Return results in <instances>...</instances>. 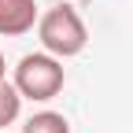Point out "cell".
<instances>
[{
	"label": "cell",
	"instance_id": "cell-1",
	"mask_svg": "<svg viewBox=\"0 0 133 133\" xmlns=\"http://www.w3.org/2000/svg\"><path fill=\"white\" fill-rule=\"evenodd\" d=\"M37 37H41V48H44L48 56L70 59L78 52H85L89 30H85L81 15L70 4H56V8H48L41 19H37Z\"/></svg>",
	"mask_w": 133,
	"mask_h": 133
},
{
	"label": "cell",
	"instance_id": "cell-2",
	"mask_svg": "<svg viewBox=\"0 0 133 133\" xmlns=\"http://www.w3.org/2000/svg\"><path fill=\"white\" fill-rule=\"evenodd\" d=\"M63 59L48 56V52H30L19 59V66H15V92H19L22 100H37V104H44V100L59 96L63 89Z\"/></svg>",
	"mask_w": 133,
	"mask_h": 133
},
{
	"label": "cell",
	"instance_id": "cell-3",
	"mask_svg": "<svg viewBox=\"0 0 133 133\" xmlns=\"http://www.w3.org/2000/svg\"><path fill=\"white\" fill-rule=\"evenodd\" d=\"M37 26V0H0V37H22Z\"/></svg>",
	"mask_w": 133,
	"mask_h": 133
},
{
	"label": "cell",
	"instance_id": "cell-4",
	"mask_svg": "<svg viewBox=\"0 0 133 133\" xmlns=\"http://www.w3.org/2000/svg\"><path fill=\"white\" fill-rule=\"evenodd\" d=\"M22 133H70V122H66L59 111H37V115L26 118Z\"/></svg>",
	"mask_w": 133,
	"mask_h": 133
},
{
	"label": "cell",
	"instance_id": "cell-5",
	"mask_svg": "<svg viewBox=\"0 0 133 133\" xmlns=\"http://www.w3.org/2000/svg\"><path fill=\"white\" fill-rule=\"evenodd\" d=\"M22 111V96L15 92L11 81H0V129H8Z\"/></svg>",
	"mask_w": 133,
	"mask_h": 133
},
{
	"label": "cell",
	"instance_id": "cell-6",
	"mask_svg": "<svg viewBox=\"0 0 133 133\" xmlns=\"http://www.w3.org/2000/svg\"><path fill=\"white\" fill-rule=\"evenodd\" d=\"M4 70H8V66H4V52H0V81H4Z\"/></svg>",
	"mask_w": 133,
	"mask_h": 133
}]
</instances>
